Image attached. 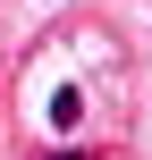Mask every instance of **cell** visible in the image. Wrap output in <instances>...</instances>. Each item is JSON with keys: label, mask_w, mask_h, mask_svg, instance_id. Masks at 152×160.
Wrapping results in <instances>:
<instances>
[{"label": "cell", "mask_w": 152, "mask_h": 160, "mask_svg": "<svg viewBox=\"0 0 152 160\" xmlns=\"http://www.w3.org/2000/svg\"><path fill=\"white\" fill-rule=\"evenodd\" d=\"M51 160H93V152H51Z\"/></svg>", "instance_id": "obj_1"}]
</instances>
